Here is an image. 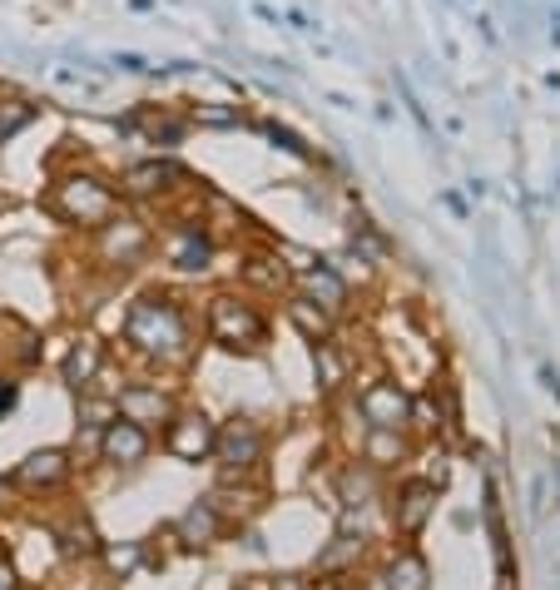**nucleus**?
<instances>
[{"mask_svg":"<svg viewBox=\"0 0 560 590\" xmlns=\"http://www.w3.org/2000/svg\"><path fill=\"white\" fill-rule=\"evenodd\" d=\"M124 342L160 362H184L189 358V313L164 293H144L124 313Z\"/></svg>","mask_w":560,"mask_h":590,"instance_id":"f257e3e1","label":"nucleus"},{"mask_svg":"<svg viewBox=\"0 0 560 590\" xmlns=\"http://www.w3.org/2000/svg\"><path fill=\"white\" fill-rule=\"evenodd\" d=\"M45 209L61 223H70V229L95 233L105 219H114V214L124 209V194H120V184H110L95 170H65L61 179L51 184V194H45Z\"/></svg>","mask_w":560,"mask_h":590,"instance_id":"f03ea898","label":"nucleus"},{"mask_svg":"<svg viewBox=\"0 0 560 590\" xmlns=\"http://www.w3.org/2000/svg\"><path fill=\"white\" fill-rule=\"evenodd\" d=\"M204 318H209V338L223 342V348H259L268 338V318L249 298H233V293H213Z\"/></svg>","mask_w":560,"mask_h":590,"instance_id":"7ed1b4c3","label":"nucleus"},{"mask_svg":"<svg viewBox=\"0 0 560 590\" xmlns=\"http://www.w3.org/2000/svg\"><path fill=\"white\" fill-rule=\"evenodd\" d=\"M150 249H154V229L144 219H134V214H124V209L95 229V253H100V263H114V269H134V263H144Z\"/></svg>","mask_w":560,"mask_h":590,"instance_id":"20e7f679","label":"nucleus"},{"mask_svg":"<svg viewBox=\"0 0 560 590\" xmlns=\"http://www.w3.org/2000/svg\"><path fill=\"white\" fill-rule=\"evenodd\" d=\"M160 249L179 273H209L219 243H213V233L204 229V219H174L169 229H164Z\"/></svg>","mask_w":560,"mask_h":590,"instance_id":"39448f33","label":"nucleus"},{"mask_svg":"<svg viewBox=\"0 0 560 590\" xmlns=\"http://www.w3.org/2000/svg\"><path fill=\"white\" fill-rule=\"evenodd\" d=\"M263 431L259 422L249 417H233L229 427H219V437H213V457H219V467L229 471V477H243V471H253L263 461Z\"/></svg>","mask_w":560,"mask_h":590,"instance_id":"423d86ee","label":"nucleus"},{"mask_svg":"<svg viewBox=\"0 0 560 590\" xmlns=\"http://www.w3.org/2000/svg\"><path fill=\"white\" fill-rule=\"evenodd\" d=\"M213 437H219V427H213L204 412H174V417L164 422V447H169V457H179V461L213 457Z\"/></svg>","mask_w":560,"mask_h":590,"instance_id":"0eeeda50","label":"nucleus"},{"mask_svg":"<svg viewBox=\"0 0 560 590\" xmlns=\"http://www.w3.org/2000/svg\"><path fill=\"white\" fill-rule=\"evenodd\" d=\"M184 184H189V170H179L174 160H140L124 170L120 194L124 199H164V194L184 189Z\"/></svg>","mask_w":560,"mask_h":590,"instance_id":"6e6552de","label":"nucleus"},{"mask_svg":"<svg viewBox=\"0 0 560 590\" xmlns=\"http://www.w3.org/2000/svg\"><path fill=\"white\" fill-rule=\"evenodd\" d=\"M358 407H362V417H367L372 431H402L411 422V397L397 382H372V387H362Z\"/></svg>","mask_w":560,"mask_h":590,"instance_id":"1a4fd4ad","label":"nucleus"},{"mask_svg":"<svg viewBox=\"0 0 560 590\" xmlns=\"http://www.w3.org/2000/svg\"><path fill=\"white\" fill-rule=\"evenodd\" d=\"M150 447H154L150 427L120 417V412H114V417L105 422V431H100V457L114 461V467H140V461L150 457Z\"/></svg>","mask_w":560,"mask_h":590,"instance_id":"9d476101","label":"nucleus"},{"mask_svg":"<svg viewBox=\"0 0 560 590\" xmlns=\"http://www.w3.org/2000/svg\"><path fill=\"white\" fill-rule=\"evenodd\" d=\"M114 412L140 422V427H154V422H169L179 407H174V397L164 387H154V382H130V387H120V397H114Z\"/></svg>","mask_w":560,"mask_h":590,"instance_id":"9b49d317","label":"nucleus"},{"mask_svg":"<svg viewBox=\"0 0 560 590\" xmlns=\"http://www.w3.org/2000/svg\"><path fill=\"white\" fill-rule=\"evenodd\" d=\"M298 288H303V298L328 308L332 318L348 308V278H342L332 263H298Z\"/></svg>","mask_w":560,"mask_h":590,"instance_id":"f8f14e48","label":"nucleus"},{"mask_svg":"<svg viewBox=\"0 0 560 590\" xmlns=\"http://www.w3.org/2000/svg\"><path fill=\"white\" fill-rule=\"evenodd\" d=\"M70 451H61V447H45V451H31V457L15 467V487L21 491H51V487H61L65 477H70Z\"/></svg>","mask_w":560,"mask_h":590,"instance_id":"ddd939ff","label":"nucleus"},{"mask_svg":"<svg viewBox=\"0 0 560 590\" xmlns=\"http://www.w3.org/2000/svg\"><path fill=\"white\" fill-rule=\"evenodd\" d=\"M100 368H105V342L100 338H80L70 352H65V382H70L75 392H95V382H100Z\"/></svg>","mask_w":560,"mask_h":590,"instance_id":"4468645a","label":"nucleus"},{"mask_svg":"<svg viewBox=\"0 0 560 590\" xmlns=\"http://www.w3.org/2000/svg\"><path fill=\"white\" fill-rule=\"evenodd\" d=\"M431 506H437V487H431V481H407V487L397 491V531L402 536H417V531L427 526Z\"/></svg>","mask_w":560,"mask_h":590,"instance_id":"2eb2a0df","label":"nucleus"},{"mask_svg":"<svg viewBox=\"0 0 560 590\" xmlns=\"http://www.w3.org/2000/svg\"><path fill=\"white\" fill-rule=\"evenodd\" d=\"M223 536V511L213 501H194L179 516V540L184 546H213Z\"/></svg>","mask_w":560,"mask_h":590,"instance_id":"dca6fc26","label":"nucleus"},{"mask_svg":"<svg viewBox=\"0 0 560 590\" xmlns=\"http://www.w3.org/2000/svg\"><path fill=\"white\" fill-rule=\"evenodd\" d=\"M382 590H431L427 560H421L417 550H402V556L387 566V576H382Z\"/></svg>","mask_w":560,"mask_h":590,"instance_id":"f3484780","label":"nucleus"},{"mask_svg":"<svg viewBox=\"0 0 560 590\" xmlns=\"http://www.w3.org/2000/svg\"><path fill=\"white\" fill-rule=\"evenodd\" d=\"M288 318L298 323V328L308 332L312 342L332 338V313H328V308H318V303H312V298H293V303H288Z\"/></svg>","mask_w":560,"mask_h":590,"instance_id":"a211bd4d","label":"nucleus"},{"mask_svg":"<svg viewBox=\"0 0 560 590\" xmlns=\"http://www.w3.org/2000/svg\"><path fill=\"white\" fill-rule=\"evenodd\" d=\"M100 556H105V566H110L114 576L130 580L134 570L144 566V540H120V546H100Z\"/></svg>","mask_w":560,"mask_h":590,"instance_id":"6ab92c4d","label":"nucleus"},{"mask_svg":"<svg viewBox=\"0 0 560 590\" xmlns=\"http://www.w3.org/2000/svg\"><path fill=\"white\" fill-rule=\"evenodd\" d=\"M312 358H318V382L322 387H342V378H348V362L338 358V348H332V338H322V342H312Z\"/></svg>","mask_w":560,"mask_h":590,"instance_id":"aec40b11","label":"nucleus"},{"mask_svg":"<svg viewBox=\"0 0 560 590\" xmlns=\"http://www.w3.org/2000/svg\"><path fill=\"white\" fill-rule=\"evenodd\" d=\"M189 124H209V130H233V124H243V110H239V105H194V110H189Z\"/></svg>","mask_w":560,"mask_h":590,"instance_id":"412c9836","label":"nucleus"},{"mask_svg":"<svg viewBox=\"0 0 560 590\" xmlns=\"http://www.w3.org/2000/svg\"><path fill=\"white\" fill-rule=\"evenodd\" d=\"M358 556H362V531H358V536H352V531H342V536L332 540L328 556L318 560V570H322V576H332V570H342L348 560H358Z\"/></svg>","mask_w":560,"mask_h":590,"instance_id":"4be33fe9","label":"nucleus"},{"mask_svg":"<svg viewBox=\"0 0 560 590\" xmlns=\"http://www.w3.org/2000/svg\"><path fill=\"white\" fill-rule=\"evenodd\" d=\"M100 546L105 540L95 536V526L90 521H75V526H65V556H100Z\"/></svg>","mask_w":560,"mask_h":590,"instance_id":"5701e85b","label":"nucleus"},{"mask_svg":"<svg viewBox=\"0 0 560 590\" xmlns=\"http://www.w3.org/2000/svg\"><path fill=\"white\" fill-rule=\"evenodd\" d=\"M31 120H35V110H31V105H25V100L0 105V144H6V140H15V134H21Z\"/></svg>","mask_w":560,"mask_h":590,"instance_id":"b1692460","label":"nucleus"},{"mask_svg":"<svg viewBox=\"0 0 560 590\" xmlns=\"http://www.w3.org/2000/svg\"><path fill=\"white\" fill-rule=\"evenodd\" d=\"M249 283H263V288H288V269H278V259H249Z\"/></svg>","mask_w":560,"mask_h":590,"instance_id":"393cba45","label":"nucleus"},{"mask_svg":"<svg viewBox=\"0 0 560 590\" xmlns=\"http://www.w3.org/2000/svg\"><path fill=\"white\" fill-rule=\"evenodd\" d=\"M367 457H372V467H387L392 457H402V441H397V431H372V447H367Z\"/></svg>","mask_w":560,"mask_h":590,"instance_id":"a878e982","label":"nucleus"},{"mask_svg":"<svg viewBox=\"0 0 560 590\" xmlns=\"http://www.w3.org/2000/svg\"><path fill=\"white\" fill-rule=\"evenodd\" d=\"M268 140H273V144H283V150H288V154H298V160H308V144H303L298 134L278 130V124H268Z\"/></svg>","mask_w":560,"mask_h":590,"instance_id":"bb28decb","label":"nucleus"},{"mask_svg":"<svg viewBox=\"0 0 560 590\" xmlns=\"http://www.w3.org/2000/svg\"><path fill=\"white\" fill-rule=\"evenodd\" d=\"M15 392H21V387H15L11 378H0V417H6V412L15 407Z\"/></svg>","mask_w":560,"mask_h":590,"instance_id":"cd10ccee","label":"nucleus"},{"mask_svg":"<svg viewBox=\"0 0 560 590\" xmlns=\"http://www.w3.org/2000/svg\"><path fill=\"white\" fill-rule=\"evenodd\" d=\"M0 590H15V570H11V560H0Z\"/></svg>","mask_w":560,"mask_h":590,"instance_id":"c85d7f7f","label":"nucleus"},{"mask_svg":"<svg viewBox=\"0 0 560 590\" xmlns=\"http://www.w3.org/2000/svg\"><path fill=\"white\" fill-rule=\"evenodd\" d=\"M273 590H308V580H298V576H288V580H278Z\"/></svg>","mask_w":560,"mask_h":590,"instance_id":"c756f323","label":"nucleus"}]
</instances>
